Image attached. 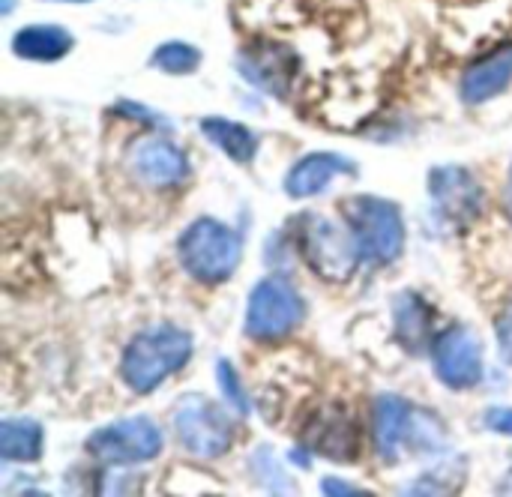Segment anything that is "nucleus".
<instances>
[{"label": "nucleus", "instance_id": "f257e3e1", "mask_svg": "<svg viewBox=\"0 0 512 497\" xmlns=\"http://www.w3.org/2000/svg\"><path fill=\"white\" fill-rule=\"evenodd\" d=\"M192 357V336L174 324H156L138 333L120 360V378L132 393H153Z\"/></svg>", "mask_w": 512, "mask_h": 497}, {"label": "nucleus", "instance_id": "f03ea898", "mask_svg": "<svg viewBox=\"0 0 512 497\" xmlns=\"http://www.w3.org/2000/svg\"><path fill=\"white\" fill-rule=\"evenodd\" d=\"M177 258L192 279L204 285H222L240 267L243 237L231 225L204 216L180 234Z\"/></svg>", "mask_w": 512, "mask_h": 497}, {"label": "nucleus", "instance_id": "7ed1b4c3", "mask_svg": "<svg viewBox=\"0 0 512 497\" xmlns=\"http://www.w3.org/2000/svg\"><path fill=\"white\" fill-rule=\"evenodd\" d=\"M363 264H393L405 249V222L393 201L375 195H357L342 207Z\"/></svg>", "mask_w": 512, "mask_h": 497}, {"label": "nucleus", "instance_id": "20e7f679", "mask_svg": "<svg viewBox=\"0 0 512 497\" xmlns=\"http://www.w3.org/2000/svg\"><path fill=\"white\" fill-rule=\"evenodd\" d=\"M303 318L306 300L300 291L282 276H267L249 294L246 336L255 342H282L303 324Z\"/></svg>", "mask_w": 512, "mask_h": 497}, {"label": "nucleus", "instance_id": "39448f33", "mask_svg": "<svg viewBox=\"0 0 512 497\" xmlns=\"http://www.w3.org/2000/svg\"><path fill=\"white\" fill-rule=\"evenodd\" d=\"M300 252L306 255L309 267L327 282H348L357 267L363 264L360 246L351 228H339L330 219L309 216L300 228Z\"/></svg>", "mask_w": 512, "mask_h": 497}, {"label": "nucleus", "instance_id": "423d86ee", "mask_svg": "<svg viewBox=\"0 0 512 497\" xmlns=\"http://www.w3.org/2000/svg\"><path fill=\"white\" fill-rule=\"evenodd\" d=\"M87 453L105 468H132L162 453V432L150 417H126L87 438Z\"/></svg>", "mask_w": 512, "mask_h": 497}, {"label": "nucleus", "instance_id": "0eeeda50", "mask_svg": "<svg viewBox=\"0 0 512 497\" xmlns=\"http://www.w3.org/2000/svg\"><path fill=\"white\" fill-rule=\"evenodd\" d=\"M174 429L186 453L198 459H219L234 444V423L207 396H183L174 408Z\"/></svg>", "mask_w": 512, "mask_h": 497}, {"label": "nucleus", "instance_id": "6e6552de", "mask_svg": "<svg viewBox=\"0 0 512 497\" xmlns=\"http://www.w3.org/2000/svg\"><path fill=\"white\" fill-rule=\"evenodd\" d=\"M429 195L438 213L453 228H471L483 219V186L462 165H441L429 171Z\"/></svg>", "mask_w": 512, "mask_h": 497}, {"label": "nucleus", "instance_id": "1a4fd4ad", "mask_svg": "<svg viewBox=\"0 0 512 497\" xmlns=\"http://www.w3.org/2000/svg\"><path fill=\"white\" fill-rule=\"evenodd\" d=\"M435 375L450 390H471L483 381V345L468 327L444 330L432 345Z\"/></svg>", "mask_w": 512, "mask_h": 497}, {"label": "nucleus", "instance_id": "9d476101", "mask_svg": "<svg viewBox=\"0 0 512 497\" xmlns=\"http://www.w3.org/2000/svg\"><path fill=\"white\" fill-rule=\"evenodd\" d=\"M129 171L153 189H174L183 186L192 174V165L186 159V153L162 138V135H147L138 138L129 150Z\"/></svg>", "mask_w": 512, "mask_h": 497}, {"label": "nucleus", "instance_id": "9b49d317", "mask_svg": "<svg viewBox=\"0 0 512 497\" xmlns=\"http://www.w3.org/2000/svg\"><path fill=\"white\" fill-rule=\"evenodd\" d=\"M306 444H309V450H315L321 456L351 465L360 456V426L342 408H327L309 423Z\"/></svg>", "mask_w": 512, "mask_h": 497}, {"label": "nucleus", "instance_id": "f8f14e48", "mask_svg": "<svg viewBox=\"0 0 512 497\" xmlns=\"http://www.w3.org/2000/svg\"><path fill=\"white\" fill-rule=\"evenodd\" d=\"M411 420H414V411H411V405L402 396L384 393V396L375 399V408H372V438H375V450H378L381 462H387V465L399 462L402 444L411 435Z\"/></svg>", "mask_w": 512, "mask_h": 497}, {"label": "nucleus", "instance_id": "ddd939ff", "mask_svg": "<svg viewBox=\"0 0 512 497\" xmlns=\"http://www.w3.org/2000/svg\"><path fill=\"white\" fill-rule=\"evenodd\" d=\"M237 66L243 69L246 81H252L255 87H261V90H267L273 96H285V90L291 84V75L297 69V57L285 45L261 42L258 48L243 51Z\"/></svg>", "mask_w": 512, "mask_h": 497}, {"label": "nucleus", "instance_id": "4468645a", "mask_svg": "<svg viewBox=\"0 0 512 497\" xmlns=\"http://www.w3.org/2000/svg\"><path fill=\"white\" fill-rule=\"evenodd\" d=\"M512 81V45H501L489 57L471 63L462 75L459 93L468 105H483L501 96Z\"/></svg>", "mask_w": 512, "mask_h": 497}, {"label": "nucleus", "instance_id": "2eb2a0df", "mask_svg": "<svg viewBox=\"0 0 512 497\" xmlns=\"http://www.w3.org/2000/svg\"><path fill=\"white\" fill-rule=\"evenodd\" d=\"M357 165L339 153H309L303 156L285 177V192L291 198H312L321 195L339 174H354Z\"/></svg>", "mask_w": 512, "mask_h": 497}, {"label": "nucleus", "instance_id": "dca6fc26", "mask_svg": "<svg viewBox=\"0 0 512 497\" xmlns=\"http://www.w3.org/2000/svg\"><path fill=\"white\" fill-rule=\"evenodd\" d=\"M75 39L69 30H63L60 24H27L12 36V51L21 60H36V63H48V60H60L72 51Z\"/></svg>", "mask_w": 512, "mask_h": 497}, {"label": "nucleus", "instance_id": "f3484780", "mask_svg": "<svg viewBox=\"0 0 512 497\" xmlns=\"http://www.w3.org/2000/svg\"><path fill=\"white\" fill-rule=\"evenodd\" d=\"M393 318H396V336L399 342L411 351L420 354L429 345V333H432V306L414 294V291H402L393 303Z\"/></svg>", "mask_w": 512, "mask_h": 497}, {"label": "nucleus", "instance_id": "a211bd4d", "mask_svg": "<svg viewBox=\"0 0 512 497\" xmlns=\"http://www.w3.org/2000/svg\"><path fill=\"white\" fill-rule=\"evenodd\" d=\"M201 135L237 165H249L258 153V135L246 123H237L228 117H204Z\"/></svg>", "mask_w": 512, "mask_h": 497}, {"label": "nucleus", "instance_id": "6ab92c4d", "mask_svg": "<svg viewBox=\"0 0 512 497\" xmlns=\"http://www.w3.org/2000/svg\"><path fill=\"white\" fill-rule=\"evenodd\" d=\"M42 456V426L27 417H9L0 423V459L36 462Z\"/></svg>", "mask_w": 512, "mask_h": 497}, {"label": "nucleus", "instance_id": "aec40b11", "mask_svg": "<svg viewBox=\"0 0 512 497\" xmlns=\"http://www.w3.org/2000/svg\"><path fill=\"white\" fill-rule=\"evenodd\" d=\"M150 63L165 75H189L201 66V51L186 42H165L153 51Z\"/></svg>", "mask_w": 512, "mask_h": 497}, {"label": "nucleus", "instance_id": "412c9836", "mask_svg": "<svg viewBox=\"0 0 512 497\" xmlns=\"http://www.w3.org/2000/svg\"><path fill=\"white\" fill-rule=\"evenodd\" d=\"M216 384L222 387L225 402L234 405L240 411V417H246L249 414V396H246V390H243V384H240V378H237V372H234V366L228 360L216 363Z\"/></svg>", "mask_w": 512, "mask_h": 497}, {"label": "nucleus", "instance_id": "4be33fe9", "mask_svg": "<svg viewBox=\"0 0 512 497\" xmlns=\"http://www.w3.org/2000/svg\"><path fill=\"white\" fill-rule=\"evenodd\" d=\"M495 336H498V348H501L504 360L512 366V303L510 306H504V312L498 315Z\"/></svg>", "mask_w": 512, "mask_h": 497}, {"label": "nucleus", "instance_id": "5701e85b", "mask_svg": "<svg viewBox=\"0 0 512 497\" xmlns=\"http://www.w3.org/2000/svg\"><path fill=\"white\" fill-rule=\"evenodd\" d=\"M483 423H486L489 432L512 438V408H489L486 417H483Z\"/></svg>", "mask_w": 512, "mask_h": 497}, {"label": "nucleus", "instance_id": "b1692460", "mask_svg": "<svg viewBox=\"0 0 512 497\" xmlns=\"http://www.w3.org/2000/svg\"><path fill=\"white\" fill-rule=\"evenodd\" d=\"M321 492L324 495H366L363 489H348V483H342V480H324L321 483Z\"/></svg>", "mask_w": 512, "mask_h": 497}, {"label": "nucleus", "instance_id": "393cba45", "mask_svg": "<svg viewBox=\"0 0 512 497\" xmlns=\"http://www.w3.org/2000/svg\"><path fill=\"white\" fill-rule=\"evenodd\" d=\"M501 210H504L507 222L512 225V165H510V174H507V180H504V189H501Z\"/></svg>", "mask_w": 512, "mask_h": 497}, {"label": "nucleus", "instance_id": "a878e982", "mask_svg": "<svg viewBox=\"0 0 512 497\" xmlns=\"http://www.w3.org/2000/svg\"><path fill=\"white\" fill-rule=\"evenodd\" d=\"M69 3H87V0H69Z\"/></svg>", "mask_w": 512, "mask_h": 497}]
</instances>
